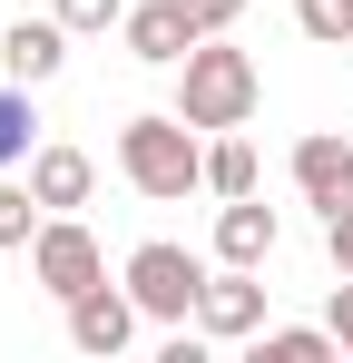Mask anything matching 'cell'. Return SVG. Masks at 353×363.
I'll use <instances>...</instances> for the list:
<instances>
[{"label":"cell","mask_w":353,"mask_h":363,"mask_svg":"<svg viewBox=\"0 0 353 363\" xmlns=\"http://www.w3.org/2000/svg\"><path fill=\"white\" fill-rule=\"evenodd\" d=\"M118 177L138 186V196H157V206H176L186 186H206V128H186L176 108L128 118L118 128Z\"/></svg>","instance_id":"obj_1"},{"label":"cell","mask_w":353,"mask_h":363,"mask_svg":"<svg viewBox=\"0 0 353 363\" xmlns=\"http://www.w3.org/2000/svg\"><path fill=\"white\" fill-rule=\"evenodd\" d=\"M255 99H265V79H255L245 50H226V30L196 40V50L176 60V118L206 128V138H216V128H245V118H255Z\"/></svg>","instance_id":"obj_2"},{"label":"cell","mask_w":353,"mask_h":363,"mask_svg":"<svg viewBox=\"0 0 353 363\" xmlns=\"http://www.w3.org/2000/svg\"><path fill=\"white\" fill-rule=\"evenodd\" d=\"M128 295H138V314H147V324H196V295H206V265H196L186 245L147 236L138 255H128Z\"/></svg>","instance_id":"obj_3"},{"label":"cell","mask_w":353,"mask_h":363,"mask_svg":"<svg viewBox=\"0 0 353 363\" xmlns=\"http://www.w3.org/2000/svg\"><path fill=\"white\" fill-rule=\"evenodd\" d=\"M30 275L69 304V295H89V285H108V255H99V236H89L79 216H50V226L30 236Z\"/></svg>","instance_id":"obj_4"},{"label":"cell","mask_w":353,"mask_h":363,"mask_svg":"<svg viewBox=\"0 0 353 363\" xmlns=\"http://www.w3.org/2000/svg\"><path fill=\"white\" fill-rule=\"evenodd\" d=\"M196 334H206V344H255V334H265V285H255V265H216V275H206Z\"/></svg>","instance_id":"obj_5"},{"label":"cell","mask_w":353,"mask_h":363,"mask_svg":"<svg viewBox=\"0 0 353 363\" xmlns=\"http://www.w3.org/2000/svg\"><path fill=\"white\" fill-rule=\"evenodd\" d=\"M69 40H79V30H69V20H10V30H0V79H20V89H50L59 69H69Z\"/></svg>","instance_id":"obj_6"},{"label":"cell","mask_w":353,"mask_h":363,"mask_svg":"<svg viewBox=\"0 0 353 363\" xmlns=\"http://www.w3.org/2000/svg\"><path fill=\"white\" fill-rule=\"evenodd\" d=\"M138 324H147V314H138V295H128V275H118V285H89V295H69V344H79V354H128Z\"/></svg>","instance_id":"obj_7"},{"label":"cell","mask_w":353,"mask_h":363,"mask_svg":"<svg viewBox=\"0 0 353 363\" xmlns=\"http://www.w3.org/2000/svg\"><path fill=\"white\" fill-rule=\"evenodd\" d=\"M118 40H128V60H147V69H176L206 30L186 20V0H138L128 20H118Z\"/></svg>","instance_id":"obj_8"},{"label":"cell","mask_w":353,"mask_h":363,"mask_svg":"<svg viewBox=\"0 0 353 363\" xmlns=\"http://www.w3.org/2000/svg\"><path fill=\"white\" fill-rule=\"evenodd\" d=\"M294 186H304V206L344 216V206H353V138H334V128L294 138Z\"/></svg>","instance_id":"obj_9"},{"label":"cell","mask_w":353,"mask_h":363,"mask_svg":"<svg viewBox=\"0 0 353 363\" xmlns=\"http://www.w3.org/2000/svg\"><path fill=\"white\" fill-rule=\"evenodd\" d=\"M30 186H40V206H50V216H79V206L99 196V157H89V147L40 138V147H30Z\"/></svg>","instance_id":"obj_10"},{"label":"cell","mask_w":353,"mask_h":363,"mask_svg":"<svg viewBox=\"0 0 353 363\" xmlns=\"http://www.w3.org/2000/svg\"><path fill=\"white\" fill-rule=\"evenodd\" d=\"M275 206H265V186L255 196H216V265H265L275 255Z\"/></svg>","instance_id":"obj_11"},{"label":"cell","mask_w":353,"mask_h":363,"mask_svg":"<svg viewBox=\"0 0 353 363\" xmlns=\"http://www.w3.org/2000/svg\"><path fill=\"white\" fill-rule=\"evenodd\" d=\"M40 226H50V206H40V186L0 167V255H30V236H40Z\"/></svg>","instance_id":"obj_12"},{"label":"cell","mask_w":353,"mask_h":363,"mask_svg":"<svg viewBox=\"0 0 353 363\" xmlns=\"http://www.w3.org/2000/svg\"><path fill=\"white\" fill-rule=\"evenodd\" d=\"M334 324H265L255 334V363H334Z\"/></svg>","instance_id":"obj_13"},{"label":"cell","mask_w":353,"mask_h":363,"mask_svg":"<svg viewBox=\"0 0 353 363\" xmlns=\"http://www.w3.org/2000/svg\"><path fill=\"white\" fill-rule=\"evenodd\" d=\"M255 147H245V138H235V128H216V138H206V196H255Z\"/></svg>","instance_id":"obj_14"},{"label":"cell","mask_w":353,"mask_h":363,"mask_svg":"<svg viewBox=\"0 0 353 363\" xmlns=\"http://www.w3.org/2000/svg\"><path fill=\"white\" fill-rule=\"evenodd\" d=\"M30 147H40V108L20 79H0V167H30Z\"/></svg>","instance_id":"obj_15"},{"label":"cell","mask_w":353,"mask_h":363,"mask_svg":"<svg viewBox=\"0 0 353 363\" xmlns=\"http://www.w3.org/2000/svg\"><path fill=\"white\" fill-rule=\"evenodd\" d=\"M294 30L314 50H353V0H294Z\"/></svg>","instance_id":"obj_16"},{"label":"cell","mask_w":353,"mask_h":363,"mask_svg":"<svg viewBox=\"0 0 353 363\" xmlns=\"http://www.w3.org/2000/svg\"><path fill=\"white\" fill-rule=\"evenodd\" d=\"M59 20H69V30H79V40H89V30H118V20H128V0H50Z\"/></svg>","instance_id":"obj_17"},{"label":"cell","mask_w":353,"mask_h":363,"mask_svg":"<svg viewBox=\"0 0 353 363\" xmlns=\"http://www.w3.org/2000/svg\"><path fill=\"white\" fill-rule=\"evenodd\" d=\"M186 20L216 40V30H235V20H245V0H186Z\"/></svg>","instance_id":"obj_18"},{"label":"cell","mask_w":353,"mask_h":363,"mask_svg":"<svg viewBox=\"0 0 353 363\" xmlns=\"http://www.w3.org/2000/svg\"><path fill=\"white\" fill-rule=\"evenodd\" d=\"M324 245H334V275H353V206H344V216H324Z\"/></svg>","instance_id":"obj_19"},{"label":"cell","mask_w":353,"mask_h":363,"mask_svg":"<svg viewBox=\"0 0 353 363\" xmlns=\"http://www.w3.org/2000/svg\"><path fill=\"white\" fill-rule=\"evenodd\" d=\"M324 324H334V344H344V354H353V275H344V285H334V304H324Z\"/></svg>","instance_id":"obj_20"}]
</instances>
